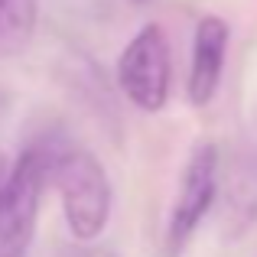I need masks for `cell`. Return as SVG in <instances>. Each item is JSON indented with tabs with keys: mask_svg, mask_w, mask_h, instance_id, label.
I'll list each match as a JSON object with an SVG mask.
<instances>
[{
	"mask_svg": "<svg viewBox=\"0 0 257 257\" xmlns=\"http://www.w3.org/2000/svg\"><path fill=\"white\" fill-rule=\"evenodd\" d=\"M49 182L59 189L69 231L78 241L98 238L107 225V215H111V182H107L104 166L82 147L56 140Z\"/></svg>",
	"mask_w": 257,
	"mask_h": 257,
	"instance_id": "1",
	"label": "cell"
},
{
	"mask_svg": "<svg viewBox=\"0 0 257 257\" xmlns=\"http://www.w3.org/2000/svg\"><path fill=\"white\" fill-rule=\"evenodd\" d=\"M56 140L30 144L0 182V257H23L33 244L39 218V195L49 182Z\"/></svg>",
	"mask_w": 257,
	"mask_h": 257,
	"instance_id": "2",
	"label": "cell"
},
{
	"mask_svg": "<svg viewBox=\"0 0 257 257\" xmlns=\"http://www.w3.org/2000/svg\"><path fill=\"white\" fill-rule=\"evenodd\" d=\"M124 94L144 111H160L170 94V43L160 26H144L127 43L117 62Z\"/></svg>",
	"mask_w": 257,
	"mask_h": 257,
	"instance_id": "3",
	"label": "cell"
},
{
	"mask_svg": "<svg viewBox=\"0 0 257 257\" xmlns=\"http://www.w3.org/2000/svg\"><path fill=\"white\" fill-rule=\"evenodd\" d=\"M215 189H218V153H215L212 144H202L195 147V153L186 163L182 189L176 195V205L170 215V228H166V251H170V257H176L186 247V241L192 238L199 221L205 218V212L212 208Z\"/></svg>",
	"mask_w": 257,
	"mask_h": 257,
	"instance_id": "4",
	"label": "cell"
},
{
	"mask_svg": "<svg viewBox=\"0 0 257 257\" xmlns=\"http://www.w3.org/2000/svg\"><path fill=\"white\" fill-rule=\"evenodd\" d=\"M228 52V26L221 17H205L195 26L192 43V72H189V98L195 104H208L218 91L221 69Z\"/></svg>",
	"mask_w": 257,
	"mask_h": 257,
	"instance_id": "5",
	"label": "cell"
},
{
	"mask_svg": "<svg viewBox=\"0 0 257 257\" xmlns=\"http://www.w3.org/2000/svg\"><path fill=\"white\" fill-rule=\"evenodd\" d=\"M39 20V0H0V59L30 46Z\"/></svg>",
	"mask_w": 257,
	"mask_h": 257,
	"instance_id": "6",
	"label": "cell"
},
{
	"mask_svg": "<svg viewBox=\"0 0 257 257\" xmlns=\"http://www.w3.org/2000/svg\"><path fill=\"white\" fill-rule=\"evenodd\" d=\"M65 257H114V254L98 251V247H82V251H65Z\"/></svg>",
	"mask_w": 257,
	"mask_h": 257,
	"instance_id": "7",
	"label": "cell"
},
{
	"mask_svg": "<svg viewBox=\"0 0 257 257\" xmlns=\"http://www.w3.org/2000/svg\"><path fill=\"white\" fill-rule=\"evenodd\" d=\"M4 107H7V98L0 94V120H4Z\"/></svg>",
	"mask_w": 257,
	"mask_h": 257,
	"instance_id": "8",
	"label": "cell"
}]
</instances>
